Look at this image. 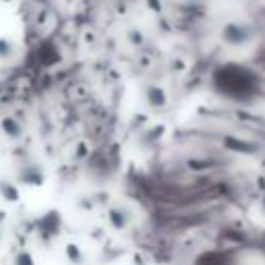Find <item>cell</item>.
Segmentation results:
<instances>
[{
    "label": "cell",
    "instance_id": "6da1fadb",
    "mask_svg": "<svg viewBox=\"0 0 265 265\" xmlns=\"http://www.w3.org/2000/svg\"><path fill=\"white\" fill-rule=\"evenodd\" d=\"M218 79L222 81V90L226 94L234 96H244L249 90H253L255 77L240 66H226L218 73Z\"/></svg>",
    "mask_w": 265,
    "mask_h": 265
},
{
    "label": "cell",
    "instance_id": "7a4b0ae2",
    "mask_svg": "<svg viewBox=\"0 0 265 265\" xmlns=\"http://www.w3.org/2000/svg\"><path fill=\"white\" fill-rule=\"evenodd\" d=\"M224 38L228 44H246V40L251 38V27L244 23H230L224 29Z\"/></svg>",
    "mask_w": 265,
    "mask_h": 265
},
{
    "label": "cell",
    "instance_id": "3957f363",
    "mask_svg": "<svg viewBox=\"0 0 265 265\" xmlns=\"http://www.w3.org/2000/svg\"><path fill=\"white\" fill-rule=\"evenodd\" d=\"M17 263H19V265H33L31 257H29V255H25V253H21V255H19V259H17Z\"/></svg>",
    "mask_w": 265,
    "mask_h": 265
}]
</instances>
